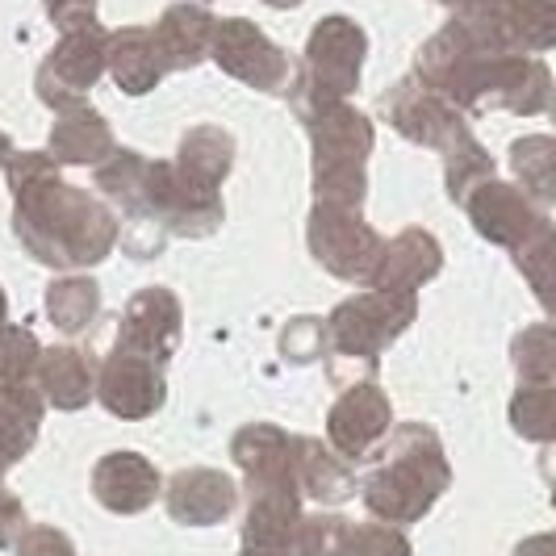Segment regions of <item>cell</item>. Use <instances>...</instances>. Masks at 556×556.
Listing matches in <instances>:
<instances>
[{"mask_svg":"<svg viewBox=\"0 0 556 556\" xmlns=\"http://www.w3.org/2000/svg\"><path fill=\"white\" fill-rule=\"evenodd\" d=\"M510 364L523 386H556V323H535L515 334Z\"/></svg>","mask_w":556,"mask_h":556,"instance_id":"obj_27","label":"cell"},{"mask_svg":"<svg viewBox=\"0 0 556 556\" xmlns=\"http://www.w3.org/2000/svg\"><path fill=\"white\" fill-rule=\"evenodd\" d=\"M26 535V519H22V502L9 490H0V548H13Z\"/></svg>","mask_w":556,"mask_h":556,"instance_id":"obj_37","label":"cell"},{"mask_svg":"<svg viewBox=\"0 0 556 556\" xmlns=\"http://www.w3.org/2000/svg\"><path fill=\"white\" fill-rule=\"evenodd\" d=\"M293 110L309 126V139H314V193L318 201L361 205L364 189H368L364 155L372 151V122L314 80H298Z\"/></svg>","mask_w":556,"mask_h":556,"instance_id":"obj_2","label":"cell"},{"mask_svg":"<svg viewBox=\"0 0 556 556\" xmlns=\"http://www.w3.org/2000/svg\"><path fill=\"white\" fill-rule=\"evenodd\" d=\"M510 255H515V264H519L523 280L531 285L535 302H540L544 314L556 323V226L544 223L528 243H519Z\"/></svg>","mask_w":556,"mask_h":556,"instance_id":"obj_26","label":"cell"},{"mask_svg":"<svg viewBox=\"0 0 556 556\" xmlns=\"http://www.w3.org/2000/svg\"><path fill=\"white\" fill-rule=\"evenodd\" d=\"M47 13L63 34L97 22V0H47Z\"/></svg>","mask_w":556,"mask_h":556,"instance_id":"obj_36","label":"cell"},{"mask_svg":"<svg viewBox=\"0 0 556 556\" xmlns=\"http://www.w3.org/2000/svg\"><path fill=\"white\" fill-rule=\"evenodd\" d=\"M42 406L47 397L34 390V386H0V473L13 469L38 435V422H42Z\"/></svg>","mask_w":556,"mask_h":556,"instance_id":"obj_20","label":"cell"},{"mask_svg":"<svg viewBox=\"0 0 556 556\" xmlns=\"http://www.w3.org/2000/svg\"><path fill=\"white\" fill-rule=\"evenodd\" d=\"M510 172L535 205H556V139L528 135L510 142Z\"/></svg>","mask_w":556,"mask_h":556,"instance_id":"obj_24","label":"cell"},{"mask_svg":"<svg viewBox=\"0 0 556 556\" xmlns=\"http://www.w3.org/2000/svg\"><path fill=\"white\" fill-rule=\"evenodd\" d=\"M506 42L519 55L553 51L556 47V0H515L498 17Z\"/></svg>","mask_w":556,"mask_h":556,"instance_id":"obj_25","label":"cell"},{"mask_svg":"<svg viewBox=\"0 0 556 556\" xmlns=\"http://www.w3.org/2000/svg\"><path fill=\"white\" fill-rule=\"evenodd\" d=\"M97 361L80 348H47L38 361V393L59 410H80L97 397Z\"/></svg>","mask_w":556,"mask_h":556,"instance_id":"obj_16","label":"cell"},{"mask_svg":"<svg viewBox=\"0 0 556 556\" xmlns=\"http://www.w3.org/2000/svg\"><path fill=\"white\" fill-rule=\"evenodd\" d=\"M97 397L117 418L155 415L167 397L164 364L142 356V352H130V348H113L110 361L97 372Z\"/></svg>","mask_w":556,"mask_h":556,"instance_id":"obj_9","label":"cell"},{"mask_svg":"<svg viewBox=\"0 0 556 556\" xmlns=\"http://www.w3.org/2000/svg\"><path fill=\"white\" fill-rule=\"evenodd\" d=\"M9 160H13V142L0 135V167H9Z\"/></svg>","mask_w":556,"mask_h":556,"instance_id":"obj_41","label":"cell"},{"mask_svg":"<svg viewBox=\"0 0 556 556\" xmlns=\"http://www.w3.org/2000/svg\"><path fill=\"white\" fill-rule=\"evenodd\" d=\"M167 515L185 528H214L235 510L239 490L218 469H185L167 481Z\"/></svg>","mask_w":556,"mask_h":556,"instance_id":"obj_15","label":"cell"},{"mask_svg":"<svg viewBox=\"0 0 556 556\" xmlns=\"http://www.w3.org/2000/svg\"><path fill=\"white\" fill-rule=\"evenodd\" d=\"M42 348L26 327H4L0 331V386H26L38 372Z\"/></svg>","mask_w":556,"mask_h":556,"instance_id":"obj_31","label":"cell"},{"mask_svg":"<svg viewBox=\"0 0 556 556\" xmlns=\"http://www.w3.org/2000/svg\"><path fill=\"white\" fill-rule=\"evenodd\" d=\"M9 189L17 197V239L47 268H88L110 255L117 235L113 214L101 201L63 185L51 155H13Z\"/></svg>","mask_w":556,"mask_h":556,"instance_id":"obj_1","label":"cell"},{"mask_svg":"<svg viewBox=\"0 0 556 556\" xmlns=\"http://www.w3.org/2000/svg\"><path fill=\"white\" fill-rule=\"evenodd\" d=\"M544 477H548V485H553V506H556V460L553 456H544Z\"/></svg>","mask_w":556,"mask_h":556,"instance_id":"obj_40","label":"cell"},{"mask_svg":"<svg viewBox=\"0 0 556 556\" xmlns=\"http://www.w3.org/2000/svg\"><path fill=\"white\" fill-rule=\"evenodd\" d=\"M465 210H469L473 226L481 230V239H490V243H498V248H506V251L528 243L531 235L548 223L523 189L502 185L498 176H494L490 185H481V189L465 201Z\"/></svg>","mask_w":556,"mask_h":556,"instance_id":"obj_12","label":"cell"},{"mask_svg":"<svg viewBox=\"0 0 556 556\" xmlns=\"http://www.w3.org/2000/svg\"><path fill=\"white\" fill-rule=\"evenodd\" d=\"M490 180H494V160H490V151L477 139L460 142L456 151H447V193L456 197L460 205H465L481 185H490Z\"/></svg>","mask_w":556,"mask_h":556,"instance_id":"obj_30","label":"cell"},{"mask_svg":"<svg viewBox=\"0 0 556 556\" xmlns=\"http://www.w3.org/2000/svg\"><path fill=\"white\" fill-rule=\"evenodd\" d=\"M298 485L306 498L323 506H339L356 494V477L343 465V456L327 452L318 440H298Z\"/></svg>","mask_w":556,"mask_h":556,"instance_id":"obj_22","label":"cell"},{"mask_svg":"<svg viewBox=\"0 0 556 556\" xmlns=\"http://www.w3.org/2000/svg\"><path fill=\"white\" fill-rule=\"evenodd\" d=\"M386 248L390 243L364 223L356 205L318 201V210L309 218V251L331 277L352 280V285H377Z\"/></svg>","mask_w":556,"mask_h":556,"instance_id":"obj_4","label":"cell"},{"mask_svg":"<svg viewBox=\"0 0 556 556\" xmlns=\"http://www.w3.org/2000/svg\"><path fill=\"white\" fill-rule=\"evenodd\" d=\"M110 67L113 80L122 84V92L139 97V92H151L155 84L164 80V72L172 67L155 38V29H117L110 34Z\"/></svg>","mask_w":556,"mask_h":556,"instance_id":"obj_17","label":"cell"},{"mask_svg":"<svg viewBox=\"0 0 556 556\" xmlns=\"http://www.w3.org/2000/svg\"><path fill=\"white\" fill-rule=\"evenodd\" d=\"M214 29H218V22L210 17L205 4H172L155 29V38H160L172 67H193L205 51H214Z\"/></svg>","mask_w":556,"mask_h":556,"instance_id":"obj_21","label":"cell"},{"mask_svg":"<svg viewBox=\"0 0 556 556\" xmlns=\"http://www.w3.org/2000/svg\"><path fill=\"white\" fill-rule=\"evenodd\" d=\"M17 556H76V548L55 528H26V535L17 540Z\"/></svg>","mask_w":556,"mask_h":556,"instance_id":"obj_34","label":"cell"},{"mask_svg":"<svg viewBox=\"0 0 556 556\" xmlns=\"http://www.w3.org/2000/svg\"><path fill=\"white\" fill-rule=\"evenodd\" d=\"M440 264H444L440 243L422 226H410V230H402L390 248H386V264H381V277H377L372 289L415 293L418 285H427V280L440 273Z\"/></svg>","mask_w":556,"mask_h":556,"instance_id":"obj_18","label":"cell"},{"mask_svg":"<svg viewBox=\"0 0 556 556\" xmlns=\"http://www.w3.org/2000/svg\"><path fill=\"white\" fill-rule=\"evenodd\" d=\"M113 151L110 122L101 113H92L88 105L63 110L59 126L51 130V160L55 164H80V167H101Z\"/></svg>","mask_w":556,"mask_h":556,"instance_id":"obj_19","label":"cell"},{"mask_svg":"<svg viewBox=\"0 0 556 556\" xmlns=\"http://www.w3.org/2000/svg\"><path fill=\"white\" fill-rule=\"evenodd\" d=\"M510 427L531 444L556 447V386H519L510 397Z\"/></svg>","mask_w":556,"mask_h":556,"instance_id":"obj_28","label":"cell"},{"mask_svg":"<svg viewBox=\"0 0 556 556\" xmlns=\"http://www.w3.org/2000/svg\"><path fill=\"white\" fill-rule=\"evenodd\" d=\"M230 160H235V142L226 139L218 126H201L189 139L180 142V160H176V176L189 180L193 189H205V193H218L223 176L230 172Z\"/></svg>","mask_w":556,"mask_h":556,"instance_id":"obj_23","label":"cell"},{"mask_svg":"<svg viewBox=\"0 0 556 556\" xmlns=\"http://www.w3.org/2000/svg\"><path fill=\"white\" fill-rule=\"evenodd\" d=\"M47 314L59 331L80 334L97 314H101V293L88 277H67L55 280L51 293H47Z\"/></svg>","mask_w":556,"mask_h":556,"instance_id":"obj_29","label":"cell"},{"mask_svg":"<svg viewBox=\"0 0 556 556\" xmlns=\"http://www.w3.org/2000/svg\"><path fill=\"white\" fill-rule=\"evenodd\" d=\"M348 556H415L410 540L390 523H368V528H352L348 540Z\"/></svg>","mask_w":556,"mask_h":556,"instance_id":"obj_33","label":"cell"},{"mask_svg":"<svg viewBox=\"0 0 556 556\" xmlns=\"http://www.w3.org/2000/svg\"><path fill=\"white\" fill-rule=\"evenodd\" d=\"M348 540H352V523L348 519L314 515V519H302L298 556H348Z\"/></svg>","mask_w":556,"mask_h":556,"instance_id":"obj_32","label":"cell"},{"mask_svg":"<svg viewBox=\"0 0 556 556\" xmlns=\"http://www.w3.org/2000/svg\"><path fill=\"white\" fill-rule=\"evenodd\" d=\"M515 556H556V531H548V535H531V540H523V544L515 548Z\"/></svg>","mask_w":556,"mask_h":556,"instance_id":"obj_38","label":"cell"},{"mask_svg":"<svg viewBox=\"0 0 556 556\" xmlns=\"http://www.w3.org/2000/svg\"><path fill=\"white\" fill-rule=\"evenodd\" d=\"M0 331H4V293H0Z\"/></svg>","mask_w":556,"mask_h":556,"instance_id":"obj_43","label":"cell"},{"mask_svg":"<svg viewBox=\"0 0 556 556\" xmlns=\"http://www.w3.org/2000/svg\"><path fill=\"white\" fill-rule=\"evenodd\" d=\"M548 113H553V126H556V92H553V101H548Z\"/></svg>","mask_w":556,"mask_h":556,"instance_id":"obj_44","label":"cell"},{"mask_svg":"<svg viewBox=\"0 0 556 556\" xmlns=\"http://www.w3.org/2000/svg\"><path fill=\"white\" fill-rule=\"evenodd\" d=\"M180 343V302L167 289H142L126 302L117 348L142 352L151 361L167 364V356Z\"/></svg>","mask_w":556,"mask_h":556,"instance_id":"obj_13","label":"cell"},{"mask_svg":"<svg viewBox=\"0 0 556 556\" xmlns=\"http://www.w3.org/2000/svg\"><path fill=\"white\" fill-rule=\"evenodd\" d=\"M415 293H390L372 289L334 309L327 318V343L339 356H364L377 361L397 334L415 323Z\"/></svg>","mask_w":556,"mask_h":556,"instance_id":"obj_5","label":"cell"},{"mask_svg":"<svg viewBox=\"0 0 556 556\" xmlns=\"http://www.w3.org/2000/svg\"><path fill=\"white\" fill-rule=\"evenodd\" d=\"M160 490H164V477L139 452H110L92 469V494L113 515H139L160 498Z\"/></svg>","mask_w":556,"mask_h":556,"instance_id":"obj_14","label":"cell"},{"mask_svg":"<svg viewBox=\"0 0 556 556\" xmlns=\"http://www.w3.org/2000/svg\"><path fill=\"white\" fill-rule=\"evenodd\" d=\"M264 4H273V9H293V4H302V0H264Z\"/></svg>","mask_w":556,"mask_h":556,"instance_id":"obj_42","label":"cell"},{"mask_svg":"<svg viewBox=\"0 0 556 556\" xmlns=\"http://www.w3.org/2000/svg\"><path fill=\"white\" fill-rule=\"evenodd\" d=\"M368 38L352 17H323L306 42L309 80L323 84L334 97H352L361 84V63Z\"/></svg>","mask_w":556,"mask_h":556,"instance_id":"obj_10","label":"cell"},{"mask_svg":"<svg viewBox=\"0 0 556 556\" xmlns=\"http://www.w3.org/2000/svg\"><path fill=\"white\" fill-rule=\"evenodd\" d=\"M214 59L223 63L235 80L251 84L260 92H293L298 88V67L293 59L280 51L277 42L264 38V29H255L248 17H230L214 29Z\"/></svg>","mask_w":556,"mask_h":556,"instance_id":"obj_7","label":"cell"},{"mask_svg":"<svg viewBox=\"0 0 556 556\" xmlns=\"http://www.w3.org/2000/svg\"><path fill=\"white\" fill-rule=\"evenodd\" d=\"M327 323H318V318H302V323H289V331L280 339V352L289 356V361H309L318 348H309V339H327L323 331Z\"/></svg>","mask_w":556,"mask_h":556,"instance_id":"obj_35","label":"cell"},{"mask_svg":"<svg viewBox=\"0 0 556 556\" xmlns=\"http://www.w3.org/2000/svg\"><path fill=\"white\" fill-rule=\"evenodd\" d=\"M510 4H515V0H469L460 13H485V17H502Z\"/></svg>","mask_w":556,"mask_h":556,"instance_id":"obj_39","label":"cell"},{"mask_svg":"<svg viewBox=\"0 0 556 556\" xmlns=\"http://www.w3.org/2000/svg\"><path fill=\"white\" fill-rule=\"evenodd\" d=\"M390 397L377 390V386H352L339 402L331 406V418H327V435H331L334 456L343 460H361L372 447L390 435Z\"/></svg>","mask_w":556,"mask_h":556,"instance_id":"obj_11","label":"cell"},{"mask_svg":"<svg viewBox=\"0 0 556 556\" xmlns=\"http://www.w3.org/2000/svg\"><path fill=\"white\" fill-rule=\"evenodd\" d=\"M105 63H110V34L105 29L97 22L67 29L38 72V97L55 110H76V105H84L88 88L101 80Z\"/></svg>","mask_w":556,"mask_h":556,"instance_id":"obj_6","label":"cell"},{"mask_svg":"<svg viewBox=\"0 0 556 556\" xmlns=\"http://www.w3.org/2000/svg\"><path fill=\"white\" fill-rule=\"evenodd\" d=\"M386 113L390 122L418 147H435V151H456L460 142H469V122L465 113L456 110L447 97H440L435 88L418 80H406L402 88H393L390 101H386Z\"/></svg>","mask_w":556,"mask_h":556,"instance_id":"obj_8","label":"cell"},{"mask_svg":"<svg viewBox=\"0 0 556 556\" xmlns=\"http://www.w3.org/2000/svg\"><path fill=\"white\" fill-rule=\"evenodd\" d=\"M447 485H452V469H447L440 435L422 422H406L393 431L390 447L364 477V506L381 523L402 528V523H418Z\"/></svg>","mask_w":556,"mask_h":556,"instance_id":"obj_3","label":"cell"},{"mask_svg":"<svg viewBox=\"0 0 556 556\" xmlns=\"http://www.w3.org/2000/svg\"><path fill=\"white\" fill-rule=\"evenodd\" d=\"M444 4H456V9H465V4H469V0H444Z\"/></svg>","mask_w":556,"mask_h":556,"instance_id":"obj_45","label":"cell"}]
</instances>
